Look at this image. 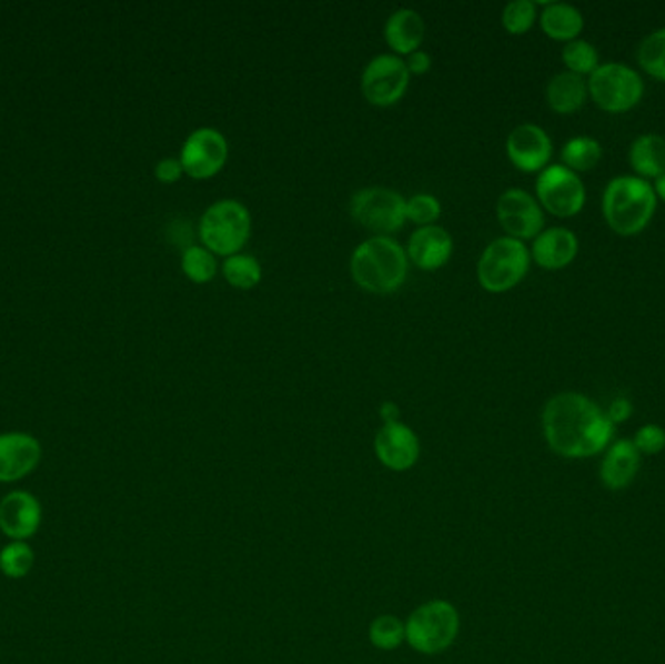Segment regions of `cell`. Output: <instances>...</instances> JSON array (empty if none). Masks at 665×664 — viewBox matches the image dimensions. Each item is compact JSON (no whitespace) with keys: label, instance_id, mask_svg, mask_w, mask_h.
<instances>
[{"label":"cell","instance_id":"1","mask_svg":"<svg viewBox=\"0 0 665 664\" xmlns=\"http://www.w3.org/2000/svg\"><path fill=\"white\" fill-rule=\"evenodd\" d=\"M541 427L548 449L568 460L603 454L615 436L602 405L580 392L553 395L541 413Z\"/></svg>","mask_w":665,"mask_h":664},{"label":"cell","instance_id":"2","mask_svg":"<svg viewBox=\"0 0 665 664\" xmlns=\"http://www.w3.org/2000/svg\"><path fill=\"white\" fill-rule=\"evenodd\" d=\"M407 273V252L392 237L369 238L351 255V275L366 293H395L405 283Z\"/></svg>","mask_w":665,"mask_h":664},{"label":"cell","instance_id":"3","mask_svg":"<svg viewBox=\"0 0 665 664\" xmlns=\"http://www.w3.org/2000/svg\"><path fill=\"white\" fill-rule=\"evenodd\" d=\"M657 198L652 183L638 175H617L603 191V219L618 237H636L656 214Z\"/></svg>","mask_w":665,"mask_h":664},{"label":"cell","instance_id":"4","mask_svg":"<svg viewBox=\"0 0 665 664\" xmlns=\"http://www.w3.org/2000/svg\"><path fill=\"white\" fill-rule=\"evenodd\" d=\"M462 616L450 601L424 602L405 622V643L421 655H440L454 645Z\"/></svg>","mask_w":665,"mask_h":664},{"label":"cell","instance_id":"5","mask_svg":"<svg viewBox=\"0 0 665 664\" xmlns=\"http://www.w3.org/2000/svg\"><path fill=\"white\" fill-rule=\"evenodd\" d=\"M250 237V211L235 199H220L212 203L199 222V238L214 255L230 258L242 252Z\"/></svg>","mask_w":665,"mask_h":664},{"label":"cell","instance_id":"6","mask_svg":"<svg viewBox=\"0 0 665 664\" xmlns=\"http://www.w3.org/2000/svg\"><path fill=\"white\" fill-rule=\"evenodd\" d=\"M532 263L527 245L516 238L502 237L486 245L477 263L478 285L488 293H506L524 281Z\"/></svg>","mask_w":665,"mask_h":664},{"label":"cell","instance_id":"7","mask_svg":"<svg viewBox=\"0 0 665 664\" xmlns=\"http://www.w3.org/2000/svg\"><path fill=\"white\" fill-rule=\"evenodd\" d=\"M587 94L592 102L605 113H628L641 103L644 80L625 63H602L587 79Z\"/></svg>","mask_w":665,"mask_h":664},{"label":"cell","instance_id":"8","mask_svg":"<svg viewBox=\"0 0 665 664\" xmlns=\"http://www.w3.org/2000/svg\"><path fill=\"white\" fill-rule=\"evenodd\" d=\"M351 214L376 237H387L405 227L407 199L390 188H366L351 199Z\"/></svg>","mask_w":665,"mask_h":664},{"label":"cell","instance_id":"9","mask_svg":"<svg viewBox=\"0 0 665 664\" xmlns=\"http://www.w3.org/2000/svg\"><path fill=\"white\" fill-rule=\"evenodd\" d=\"M535 193L541 209L558 219L576 217L586 205L584 182L576 172L563 164H551L540 172L535 182Z\"/></svg>","mask_w":665,"mask_h":664},{"label":"cell","instance_id":"10","mask_svg":"<svg viewBox=\"0 0 665 664\" xmlns=\"http://www.w3.org/2000/svg\"><path fill=\"white\" fill-rule=\"evenodd\" d=\"M411 72L397 56H377L362 71L361 90L366 102L390 108L407 92Z\"/></svg>","mask_w":665,"mask_h":664},{"label":"cell","instance_id":"11","mask_svg":"<svg viewBox=\"0 0 665 664\" xmlns=\"http://www.w3.org/2000/svg\"><path fill=\"white\" fill-rule=\"evenodd\" d=\"M228 160V141L212 127L195 129L181 147L183 174L193 180H209L219 174Z\"/></svg>","mask_w":665,"mask_h":664},{"label":"cell","instance_id":"12","mask_svg":"<svg viewBox=\"0 0 665 664\" xmlns=\"http://www.w3.org/2000/svg\"><path fill=\"white\" fill-rule=\"evenodd\" d=\"M496 217L502 229L510 238L516 240H535L545 227V214L537 199L527 191L506 190L496 201Z\"/></svg>","mask_w":665,"mask_h":664},{"label":"cell","instance_id":"13","mask_svg":"<svg viewBox=\"0 0 665 664\" xmlns=\"http://www.w3.org/2000/svg\"><path fill=\"white\" fill-rule=\"evenodd\" d=\"M43 509L40 499L26 490H14L0 499V532L10 542H28L40 530Z\"/></svg>","mask_w":665,"mask_h":664},{"label":"cell","instance_id":"14","mask_svg":"<svg viewBox=\"0 0 665 664\" xmlns=\"http://www.w3.org/2000/svg\"><path fill=\"white\" fill-rule=\"evenodd\" d=\"M374 454L392 472H407L421 459V441L413 429L395 421L384 423L374 439Z\"/></svg>","mask_w":665,"mask_h":664},{"label":"cell","instance_id":"15","mask_svg":"<svg viewBox=\"0 0 665 664\" xmlns=\"http://www.w3.org/2000/svg\"><path fill=\"white\" fill-rule=\"evenodd\" d=\"M506 154L520 172H543L553 157V141L540 125L522 123L510 131Z\"/></svg>","mask_w":665,"mask_h":664},{"label":"cell","instance_id":"16","mask_svg":"<svg viewBox=\"0 0 665 664\" xmlns=\"http://www.w3.org/2000/svg\"><path fill=\"white\" fill-rule=\"evenodd\" d=\"M41 456V443L30 433H0V483L24 480L40 466Z\"/></svg>","mask_w":665,"mask_h":664},{"label":"cell","instance_id":"17","mask_svg":"<svg viewBox=\"0 0 665 664\" xmlns=\"http://www.w3.org/2000/svg\"><path fill=\"white\" fill-rule=\"evenodd\" d=\"M405 252L419 270L436 271L444 268L452 258L454 240L450 237V232L439 224L421 227L409 238Z\"/></svg>","mask_w":665,"mask_h":664},{"label":"cell","instance_id":"18","mask_svg":"<svg viewBox=\"0 0 665 664\" xmlns=\"http://www.w3.org/2000/svg\"><path fill=\"white\" fill-rule=\"evenodd\" d=\"M642 456L631 439H618L603 452L599 480L609 491H623L633 485L641 472Z\"/></svg>","mask_w":665,"mask_h":664},{"label":"cell","instance_id":"19","mask_svg":"<svg viewBox=\"0 0 665 664\" xmlns=\"http://www.w3.org/2000/svg\"><path fill=\"white\" fill-rule=\"evenodd\" d=\"M578 237L571 229L553 227L545 229L533 240L532 260L547 271L568 268L578 255Z\"/></svg>","mask_w":665,"mask_h":664},{"label":"cell","instance_id":"20","mask_svg":"<svg viewBox=\"0 0 665 664\" xmlns=\"http://www.w3.org/2000/svg\"><path fill=\"white\" fill-rule=\"evenodd\" d=\"M384 36L395 53L411 56L421 49L426 38L424 18L413 9L395 10L385 22Z\"/></svg>","mask_w":665,"mask_h":664},{"label":"cell","instance_id":"21","mask_svg":"<svg viewBox=\"0 0 665 664\" xmlns=\"http://www.w3.org/2000/svg\"><path fill=\"white\" fill-rule=\"evenodd\" d=\"M547 103L558 115H572L584 108L587 98V79L574 72H558L547 84Z\"/></svg>","mask_w":665,"mask_h":664},{"label":"cell","instance_id":"22","mask_svg":"<svg viewBox=\"0 0 665 664\" xmlns=\"http://www.w3.org/2000/svg\"><path fill=\"white\" fill-rule=\"evenodd\" d=\"M540 24L551 40L571 43L580 40V33L584 32V14L566 2H545Z\"/></svg>","mask_w":665,"mask_h":664},{"label":"cell","instance_id":"23","mask_svg":"<svg viewBox=\"0 0 665 664\" xmlns=\"http://www.w3.org/2000/svg\"><path fill=\"white\" fill-rule=\"evenodd\" d=\"M628 164L642 180H657L665 174V137L644 133L628 149Z\"/></svg>","mask_w":665,"mask_h":664},{"label":"cell","instance_id":"24","mask_svg":"<svg viewBox=\"0 0 665 664\" xmlns=\"http://www.w3.org/2000/svg\"><path fill=\"white\" fill-rule=\"evenodd\" d=\"M561 159H563V167L576 174L592 172L602 162L603 147L594 137H572L564 143Z\"/></svg>","mask_w":665,"mask_h":664},{"label":"cell","instance_id":"25","mask_svg":"<svg viewBox=\"0 0 665 664\" xmlns=\"http://www.w3.org/2000/svg\"><path fill=\"white\" fill-rule=\"evenodd\" d=\"M181 270L189 281H193L197 285H204L211 283L216 275L219 263L214 253L209 252L204 245H189L181 253Z\"/></svg>","mask_w":665,"mask_h":664},{"label":"cell","instance_id":"26","mask_svg":"<svg viewBox=\"0 0 665 664\" xmlns=\"http://www.w3.org/2000/svg\"><path fill=\"white\" fill-rule=\"evenodd\" d=\"M222 273H224L228 285L240 289V291H250L253 286H258L259 281L263 278L259 261L253 255L242 252L226 258Z\"/></svg>","mask_w":665,"mask_h":664},{"label":"cell","instance_id":"27","mask_svg":"<svg viewBox=\"0 0 665 664\" xmlns=\"http://www.w3.org/2000/svg\"><path fill=\"white\" fill-rule=\"evenodd\" d=\"M636 61L652 79L665 82V28L648 33L636 49Z\"/></svg>","mask_w":665,"mask_h":664},{"label":"cell","instance_id":"28","mask_svg":"<svg viewBox=\"0 0 665 664\" xmlns=\"http://www.w3.org/2000/svg\"><path fill=\"white\" fill-rule=\"evenodd\" d=\"M369 640L377 651H395L405 643V622L393 614L374 617L369 627Z\"/></svg>","mask_w":665,"mask_h":664},{"label":"cell","instance_id":"29","mask_svg":"<svg viewBox=\"0 0 665 664\" xmlns=\"http://www.w3.org/2000/svg\"><path fill=\"white\" fill-rule=\"evenodd\" d=\"M36 563V554L28 542H9L0 550V573L9 579H24L30 575Z\"/></svg>","mask_w":665,"mask_h":664},{"label":"cell","instance_id":"30","mask_svg":"<svg viewBox=\"0 0 665 664\" xmlns=\"http://www.w3.org/2000/svg\"><path fill=\"white\" fill-rule=\"evenodd\" d=\"M563 63L566 71L578 77H592L599 67V53L594 43L586 40H574L563 48Z\"/></svg>","mask_w":665,"mask_h":664},{"label":"cell","instance_id":"31","mask_svg":"<svg viewBox=\"0 0 665 664\" xmlns=\"http://www.w3.org/2000/svg\"><path fill=\"white\" fill-rule=\"evenodd\" d=\"M540 17L537 2L533 0H512L502 10V26L510 36H524L532 30Z\"/></svg>","mask_w":665,"mask_h":664},{"label":"cell","instance_id":"32","mask_svg":"<svg viewBox=\"0 0 665 664\" xmlns=\"http://www.w3.org/2000/svg\"><path fill=\"white\" fill-rule=\"evenodd\" d=\"M442 214V205L439 199L431 193H416L407 199V221L419 227H431L439 221Z\"/></svg>","mask_w":665,"mask_h":664},{"label":"cell","instance_id":"33","mask_svg":"<svg viewBox=\"0 0 665 664\" xmlns=\"http://www.w3.org/2000/svg\"><path fill=\"white\" fill-rule=\"evenodd\" d=\"M633 441L641 456H656L665 451V429L656 423H646L634 433Z\"/></svg>","mask_w":665,"mask_h":664},{"label":"cell","instance_id":"34","mask_svg":"<svg viewBox=\"0 0 665 664\" xmlns=\"http://www.w3.org/2000/svg\"><path fill=\"white\" fill-rule=\"evenodd\" d=\"M605 413H607V417H609L613 425L625 423V421L631 420V415H633V402H631L628 398H625V395H618V398H615V400L611 402L609 408L605 410Z\"/></svg>","mask_w":665,"mask_h":664},{"label":"cell","instance_id":"35","mask_svg":"<svg viewBox=\"0 0 665 664\" xmlns=\"http://www.w3.org/2000/svg\"><path fill=\"white\" fill-rule=\"evenodd\" d=\"M154 174H157L158 182L175 183L183 175V168L178 159H164L158 162Z\"/></svg>","mask_w":665,"mask_h":664},{"label":"cell","instance_id":"36","mask_svg":"<svg viewBox=\"0 0 665 664\" xmlns=\"http://www.w3.org/2000/svg\"><path fill=\"white\" fill-rule=\"evenodd\" d=\"M405 64H407L411 74H426V72L432 69V57L429 56L426 51H421V49H419V51L409 56Z\"/></svg>","mask_w":665,"mask_h":664},{"label":"cell","instance_id":"37","mask_svg":"<svg viewBox=\"0 0 665 664\" xmlns=\"http://www.w3.org/2000/svg\"><path fill=\"white\" fill-rule=\"evenodd\" d=\"M380 415H382L384 423H395V421H400V408H397V404H393V402H385L380 408Z\"/></svg>","mask_w":665,"mask_h":664},{"label":"cell","instance_id":"38","mask_svg":"<svg viewBox=\"0 0 665 664\" xmlns=\"http://www.w3.org/2000/svg\"><path fill=\"white\" fill-rule=\"evenodd\" d=\"M654 193H656L657 199H662L665 203V174L659 175L657 180H654Z\"/></svg>","mask_w":665,"mask_h":664}]
</instances>
